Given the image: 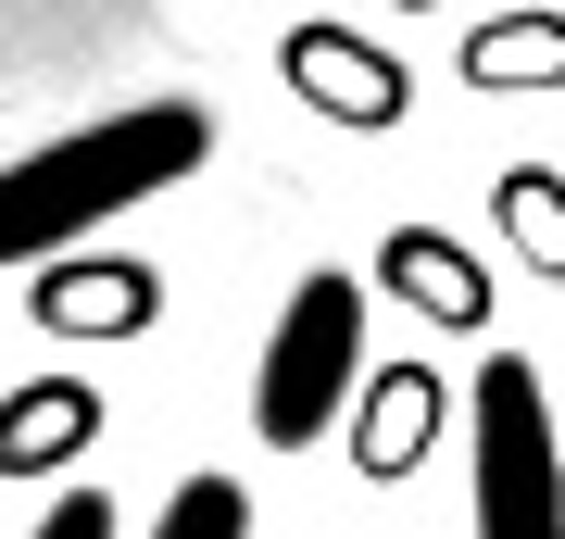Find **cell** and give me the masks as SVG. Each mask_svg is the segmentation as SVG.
<instances>
[{
  "label": "cell",
  "instance_id": "1",
  "mask_svg": "<svg viewBox=\"0 0 565 539\" xmlns=\"http://www.w3.org/2000/svg\"><path fill=\"white\" fill-rule=\"evenodd\" d=\"M202 151H214L202 100H126V114H102V126H63V139L13 151L0 163V277L102 239L114 214L163 201L177 176H202Z\"/></svg>",
  "mask_w": 565,
  "mask_h": 539
},
{
  "label": "cell",
  "instance_id": "2",
  "mask_svg": "<svg viewBox=\"0 0 565 539\" xmlns=\"http://www.w3.org/2000/svg\"><path fill=\"white\" fill-rule=\"evenodd\" d=\"M364 277H340V263H315L302 289L277 301V339H264L252 364V440H277V452H315L327 427L352 414V389H364Z\"/></svg>",
  "mask_w": 565,
  "mask_h": 539
},
{
  "label": "cell",
  "instance_id": "3",
  "mask_svg": "<svg viewBox=\"0 0 565 539\" xmlns=\"http://www.w3.org/2000/svg\"><path fill=\"white\" fill-rule=\"evenodd\" d=\"M465 440H478V539H565V440H553V389L527 352L478 364Z\"/></svg>",
  "mask_w": 565,
  "mask_h": 539
},
{
  "label": "cell",
  "instance_id": "4",
  "mask_svg": "<svg viewBox=\"0 0 565 539\" xmlns=\"http://www.w3.org/2000/svg\"><path fill=\"white\" fill-rule=\"evenodd\" d=\"M277 76H289L302 114L352 126V139H390V126L415 114V76L364 39V25H289V39H277Z\"/></svg>",
  "mask_w": 565,
  "mask_h": 539
},
{
  "label": "cell",
  "instance_id": "5",
  "mask_svg": "<svg viewBox=\"0 0 565 539\" xmlns=\"http://www.w3.org/2000/svg\"><path fill=\"white\" fill-rule=\"evenodd\" d=\"M25 314L51 339H139L163 314V277L139 251H51V263H25Z\"/></svg>",
  "mask_w": 565,
  "mask_h": 539
},
{
  "label": "cell",
  "instance_id": "6",
  "mask_svg": "<svg viewBox=\"0 0 565 539\" xmlns=\"http://www.w3.org/2000/svg\"><path fill=\"white\" fill-rule=\"evenodd\" d=\"M440 427H452V389L427 377V364H364V389H352V464L364 477H415L427 452H440Z\"/></svg>",
  "mask_w": 565,
  "mask_h": 539
},
{
  "label": "cell",
  "instance_id": "7",
  "mask_svg": "<svg viewBox=\"0 0 565 539\" xmlns=\"http://www.w3.org/2000/svg\"><path fill=\"white\" fill-rule=\"evenodd\" d=\"M377 289L403 301V314H427L440 339H478L490 326V263L465 239H440V226H390L377 239Z\"/></svg>",
  "mask_w": 565,
  "mask_h": 539
},
{
  "label": "cell",
  "instance_id": "8",
  "mask_svg": "<svg viewBox=\"0 0 565 539\" xmlns=\"http://www.w3.org/2000/svg\"><path fill=\"white\" fill-rule=\"evenodd\" d=\"M88 440H102V389H88V377H25V389H0V477H63Z\"/></svg>",
  "mask_w": 565,
  "mask_h": 539
},
{
  "label": "cell",
  "instance_id": "9",
  "mask_svg": "<svg viewBox=\"0 0 565 539\" xmlns=\"http://www.w3.org/2000/svg\"><path fill=\"white\" fill-rule=\"evenodd\" d=\"M465 88H565V13H541V0L490 13L465 39Z\"/></svg>",
  "mask_w": 565,
  "mask_h": 539
},
{
  "label": "cell",
  "instance_id": "10",
  "mask_svg": "<svg viewBox=\"0 0 565 539\" xmlns=\"http://www.w3.org/2000/svg\"><path fill=\"white\" fill-rule=\"evenodd\" d=\"M490 226L515 239L527 277H565V176L553 163H503V176H490Z\"/></svg>",
  "mask_w": 565,
  "mask_h": 539
},
{
  "label": "cell",
  "instance_id": "11",
  "mask_svg": "<svg viewBox=\"0 0 565 539\" xmlns=\"http://www.w3.org/2000/svg\"><path fill=\"white\" fill-rule=\"evenodd\" d=\"M151 539H252V489H239V477H189V489L151 515Z\"/></svg>",
  "mask_w": 565,
  "mask_h": 539
},
{
  "label": "cell",
  "instance_id": "12",
  "mask_svg": "<svg viewBox=\"0 0 565 539\" xmlns=\"http://www.w3.org/2000/svg\"><path fill=\"white\" fill-rule=\"evenodd\" d=\"M25 539H114V502H102V489H63V502H51V515L25 527Z\"/></svg>",
  "mask_w": 565,
  "mask_h": 539
},
{
  "label": "cell",
  "instance_id": "13",
  "mask_svg": "<svg viewBox=\"0 0 565 539\" xmlns=\"http://www.w3.org/2000/svg\"><path fill=\"white\" fill-rule=\"evenodd\" d=\"M390 13H427V0H390Z\"/></svg>",
  "mask_w": 565,
  "mask_h": 539
}]
</instances>
